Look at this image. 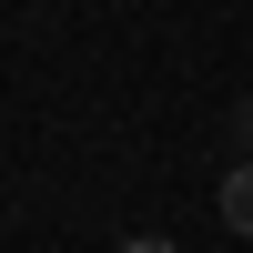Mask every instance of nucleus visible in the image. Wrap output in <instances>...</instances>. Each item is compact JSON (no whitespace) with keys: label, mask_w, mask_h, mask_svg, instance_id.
<instances>
[{"label":"nucleus","mask_w":253,"mask_h":253,"mask_svg":"<svg viewBox=\"0 0 253 253\" xmlns=\"http://www.w3.org/2000/svg\"><path fill=\"white\" fill-rule=\"evenodd\" d=\"M243 142H253V112H243Z\"/></svg>","instance_id":"obj_3"},{"label":"nucleus","mask_w":253,"mask_h":253,"mask_svg":"<svg viewBox=\"0 0 253 253\" xmlns=\"http://www.w3.org/2000/svg\"><path fill=\"white\" fill-rule=\"evenodd\" d=\"M223 223H233V233H253V162L223 182Z\"/></svg>","instance_id":"obj_1"},{"label":"nucleus","mask_w":253,"mask_h":253,"mask_svg":"<svg viewBox=\"0 0 253 253\" xmlns=\"http://www.w3.org/2000/svg\"><path fill=\"white\" fill-rule=\"evenodd\" d=\"M122 253H172V243H162V233H132V243H122Z\"/></svg>","instance_id":"obj_2"}]
</instances>
